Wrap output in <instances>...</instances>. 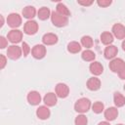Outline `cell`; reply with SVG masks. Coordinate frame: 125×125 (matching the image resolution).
Instances as JSON below:
<instances>
[{"label": "cell", "mask_w": 125, "mask_h": 125, "mask_svg": "<svg viewBox=\"0 0 125 125\" xmlns=\"http://www.w3.org/2000/svg\"><path fill=\"white\" fill-rule=\"evenodd\" d=\"M97 4L102 8H105V7H108L111 4V1L110 0H98Z\"/></svg>", "instance_id": "obj_30"}, {"label": "cell", "mask_w": 125, "mask_h": 125, "mask_svg": "<svg viewBox=\"0 0 125 125\" xmlns=\"http://www.w3.org/2000/svg\"><path fill=\"white\" fill-rule=\"evenodd\" d=\"M7 45H8V40L4 36H0V48L4 49L7 47Z\"/></svg>", "instance_id": "obj_31"}, {"label": "cell", "mask_w": 125, "mask_h": 125, "mask_svg": "<svg viewBox=\"0 0 125 125\" xmlns=\"http://www.w3.org/2000/svg\"><path fill=\"white\" fill-rule=\"evenodd\" d=\"M124 90H125V84H124Z\"/></svg>", "instance_id": "obj_38"}, {"label": "cell", "mask_w": 125, "mask_h": 125, "mask_svg": "<svg viewBox=\"0 0 125 125\" xmlns=\"http://www.w3.org/2000/svg\"><path fill=\"white\" fill-rule=\"evenodd\" d=\"M31 55L36 60H41L46 56V47L43 44H37L31 49Z\"/></svg>", "instance_id": "obj_6"}, {"label": "cell", "mask_w": 125, "mask_h": 125, "mask_svg": "<svg viewBox=\"0 0 125 125\" xmlns=\"http://www.w3.org/2000/svg\"><path fill=\"white\" fill-rule=\"evenodd\" d=\"M118 76H119V78H120V79L125 80V68H124V69H122V70L118 73Z\"/></svg>", "instance_id": "obj_34"}, {"label": "cell", "mask_w": 125, "mask_h": 125, "mask_svg": "<svg viewBox=\"0 0 125 125\" xmlns=\"http://www.w3.org/2000/svg\"><path fill=\"white\" fill-rule=\"evenodd\" d=\"M55 92H56V95L57 97L61 98V99H64L68 96L69 94V88L66 84L64 83H58L56 85V88H55Z\"/></svg>", "instance_id": "obj_8"}, {"label": "cell", "mask_w": 125, "mask_h": 125, "mask_svg": "<svg viewBox=\"0 0 125 125\" xmlns=\"http://www.w3.org/2000/svg\"><path fill=\"white\" fill-rule=\"evenodd\" d=\"M81 45L86 49H90L93 47V39L89 35H84L81 38Z\"/></svg>", "instance_id": "obj_26"}, {"label": "cell", "mask_w": 125, "mask_h": 125, "mask_svg": "<svg viewBox=\"0 0 125 125\" xmlns=\"http://www.w3.org/2000/svg\"><path fill=\"white\" fill-rule=\"evenodd\" d=\"M113 35H112V33H110L109 31H104V32H103L102 34H101V42L104 44V45H106V46H108V45H111V43L113 42Z\"/></svg>", "instance_id": "obj_20"}, {"label": "cell", "mask_w": 125, "mask_h": 125, "mask_svg": "<svg viewBox=\"0 0 125 125\" xmlns=\"http://www.w3.org/2000/svg\"><path fill=\"white\" fill-rule=\"evenodd\" d=\"M122 49H123V51H125V39L123 40V42H122Z\"/></svg>", "instance_id": "obj_37"}, {"label": "cell", "mask_w": 125, "mask_h": 125, "mask_svg": "<svg viewBox=\"0 0 125 125\" xmlns=\"http://www.w3.org/2000/svg\"><path fill=\"white\" fill-rule=\"evenodd\" d=\"M21 55H22V50L21 47L17 45H11L7 49V56L11 60H14V61L18 60L21 57Z\"/></svg>", "instance_id": "obj_4"}, {"label": "cell", "mask_w": 125, "mask_h": 125, "mask_svg": "<svg viewBox=\"0 0 125 125\" xmlns=\"http://www.w3.org/2000/svg\"><path fill=\"white\" fill-rule=\"evenodd\" d=\"M111 31H112V35L117 39H125V26L123 24L121 23L113 24Z\"/></svg>", "instance_id": "obj_10"}, {"label": "cell", "mask_w": 125, "mask_h": 125, "mask_svg": "<svg viewBox=\"0 0 125 125\" xmlns=\"http://www.w3.org/2000/svg\"><path fill=\"white\" fill-rule=\"evenodd\" d=\"M42 42H43V45H46V46L55 45L58 42V35L51 32L46 33L42 37Z\"/></svg>", "instance_id": "obj_13"}, {"label": "cell", "mask_w": 125, "mask_h": 125, "mask_svg": "<svg viewBox=\"0 0 125 125\" xmlns=\"http://www.w3.org/2000/svg\"><path fill=\"white\" fill-rule=\"evenodd\" d=\"M52 23L57 27H63L68 23V18L59 14L57 11H53L51 14Z\"/></svg>", "instance_id": "obj_2"}, {"label": "cell", "mask_w": 125, "mask_h": 125, "mask_svg": "<svg viewBox=\"0 0 125 125\" xmlns=\"http://www.w3.org/2000/svg\"><path fill=\"white\" fill-rule=\"evenodd\" d=\"M118 115V109L117 107L110 106L104 110V118L106 121H113Z\"/></svg>", "instance_id": "obj_18"}, {"label": "cell", "mask_w": 125, "mask_h": 125, "mask_svg": "<svg viewBox=\"0 0 125 125\" xmlns=\"http://www.w3.org/2000/svg\"><path fill=\"white\" fill-rule=\"evenodd\" d=\"M108 66H109V69L112 72L119 73L122 69L125 68V62L122 59H120V58H115V59L110 61Z\"/></svg>", "instance_id": "obj_3"}, {"label": "cell", "mask_w": 125, "mask_h": 125, "mask_svg": "<svg viewBox=\"0 0 125 125\" xmlns=\"http://www.w3.org/2000/svg\"><path fill=\"white\" fill-rule=\"evenodd\" d=\"M23 18L27 19V20H31L35 17L36 15V9L33 7V6H26L22 9V12H21Z\"/></svg>", "instance_id": "obj_19"}, {"label": "cell", "mask_w": 125, "mask_h": 125, "mask_svg": "<svg viewBox=\"0 0 125 125\" xmlns=\"http://www.w3.org/2000/svg\"><path fill=\"white\" fill-rule=\"evenodd\" d=\"M21 50H22V55L24 57H27V55L31 52V49H30L29 45L26 42H22V44H21Z\"/></svg>", "instance_id": "obj_29"}, {"label": "cell", "mask_w": 125, "mask_h": 125, "mask_svg": "<svg viewBox=\"0 0 125 125\" xmlns=\"http://www.w3.org/2000/svg\"><path fill=\"white\" fill-rule=\"evenodd\" d=\"M7 23L10 27L16 29L21 24V17L17 13H11L7 18Z\"/></svg>", "instance_id": "obj_5"}, {"label": "cell", "mask_w": 125, "mask_h": 125, "mask_svg": "<svg viewBox=\"0 0 125 125\" xmlns=\"http://www.w3.org/2000/svg\"><path fill=\"white\" fill-rule=\"evenodd\" d=\"M117 125H123V124H117Z\"/></svg>", "instance_id": "obj_39"}, {"label": "cell", "mask_w": 125, "mask_h": 125, "mask_svg": "<svg viewBox=\"0 0 125 125\" xmlns=\"http://www.w3.org/2000/svg\"><path fill=\"white\" fill-rule=\"evenodd\" d=\"M117 53H118V49L114 45L106 46L104 51V58L106 60H113V59H115Z\"/></svg>", "instance_id": "obj_12"}, {"label": "cell", "mask_w": 125, "mask_h": 125, "mask_svg": "<svg viewBox=\"0 0 125 125\" xmlns=\"http://www.w3.org/2000/svg\"><path fill=\"white\" fill-rule=\"evenodd\" d=\"M91 107H92V110L95 113H97V114L102 113L104 110V104L102 102H96V103H94Z\"/></svg>", "instance_id": "obj_27"}, {"label": "cell", "mask_w": 125, "mask_h": 125, "mask_svg": "<svg viewBox=\"0 0 125 125\" xmlns=\"http://www.w3.org/2000/svg\"><path fill=\"white\" fill-rule=\"evenodd\" d=\"M57 12L59 13V14H61V15H62V16H64V17H69L70 16V11L68 10V8L64 5V4H62V3H59L58 5H57Z\"/></svg>", "instance_id": "obj_25"}, {"label": "cell", "mask_w": 125, "mask_h": 125, "mask_svg": "<svg viewBox=\"0 0 125 125\" xmlns=\"http://www.w3.org/2000/svg\"><path fill=\"white\" fill-rule=\"evenodd\" d=\"M57 101H58L57 95L52 92L47 93L43 98V102H44L45 105H47V106H54L57 104Z\"/></svg>", "instance_id": "obj_17"}, {"label": "cell", "mask_w": 125, "mask_h": 125, "mask_svg": "<svg viewBox=\"0 0 125 125\" xmlns=\"http://www.w3.org/2000/svg\"><path fill=\"white\" fill-rule=\"evenodd\" d=\"M51 12H50V10H49V8H47V7H42V8H40L39 10H38V12H37V17L39 18V20H41V21H46V20H48L50 17H51Z\"/></svg>", "instance_id": "obj_21"}, {"label": "cell", "mask_w": 125, "mask_h": 125, "mask_svg": "<svg viewBox=\"0 0 125 125\" xmlns=\"http://www.w3.org/2000/svg\"><path fill=\"white\" fill-rule=\"evenodd\" d=\"M94 3V1H78V4H80V5H82V6H90V5H92Z\"/></svg>", "instance_id": "obj_33"}, {"label": "cell", "mask_w": 125, "mask_h": 125, "mask_svg": "<svg viewBox=\"0 0 125 125\" xmlns=\"http://www.w3.org/2000/svg\"><path fill=\"white\" fill-rule=\"evenodd\" d=\"M74 123H75V125H87L88 119L84 114H79L75 117Z\"/></svg>", "instance_id": "obj_28"}, {"label": "cell", "mask_w": 125, "mask_h": 125, "mask_svg": "<svg viewBox=\"0 0 125 125\" xmlns=\"http://www.w3.org/2000/svg\"><path fill=\"white\" fill-rule=\"evenodd\" d=\"M81 44L76 41H71L67 44V51L71 54H77L81 51Z\"/></svg>", "instance_id": "obj_23"}, {"label": "cell", "mask_w": 125, "mask_h": 125, "mask_svg": "<svg viewBox=\"0 0 125 125\" xmlns=\"http://www.w3.org/2000/svg\"><path fill=\"white\" fill-rule=\"evenodd\" d=\"M7 39L13 43V44H17L19 42L21 41L22 39V32L19 29H12L8 32V35H7Z\"/></svg>", "instance_id": "obj_9"}, {"label": "cell", "mask_w": 125, "mask_h": 125, "mask_svg": "<svg viewBox=\"0 0 125 125\" xmlns=\"http://www.w3.org/2000/svg\"><path fill=\"white\" fill-rule=\"evenodd\" d=\"M98 125H110V123H109L108 121H102V122H100Z\"/></svg>", "instance_id": "obj_36"}, {"label": "cell", "mask_w": 125, "mask_h": 125, "mask_svg": "<svg viewBox=\"0 0 125 125\" xmlns=\"http://www.w3.org/2000/svg\"><path fill=\"white\" fill-rule=\"evenodd\" d=\"M38 31V23L35 21H27L23 25V32L27 35H33Z\"/></svg>", "instance_id": "obj_7"}, {"label": "cell", "mask_w": 125, "mask_h": 125, "mask_svg": "<svg viewBox=\"0 0 125 125\" xmlns=\"http://www.w3.org/2000/svg\"><path fill=\"white\" fill-rule=\"evenodd\" d=\"M7 63V59L4 55H0V68L3 69Z\"/></svg>", "instance_id": "obj_32"}, {"label": "cell", "mask_w": 125, "mask_h": 125, "mask_svg": "<svg viewBox=\"0 0 125 125\" xmlns=\"http://www.w3.org/2000/svg\"><path fill=\"white\" fill-rule=\"evenodd\" d=\"M4 24V18L2 15H0V27H2Z\"/></svg>", "instance_id": "obj_35"}, {"label": "cell", "mask_w": 125, "mask_h": 125, "mask_svg": "<svg viewBox=\"0 0 125 125\" xmlns=\"http://www.w3.org/2000/svg\"><path fill=\"white\" fill-rule=\"evenodd\" d=\"M87 88L90 91H98L101 88V80L98 77H91L87 81Z\"/></svg>", "instance_id": "obj_16"}, {"label": "cell", "mask_w": 125, "mask_h": 125, "mask_svg": "<svg viewBox=\"0 0 125 125\" xmlns=\"http://www.w3.org/2000/svg\"><path fill=\"white\" fill-rule=\"evenodd\" d=\"M36 115L41 120H46L50 117L51 111L47 105H41L36 109Z\"/></svg>", "instance_id": "obj_14"}, {"label": "cell", "mask_w": 125, "mask_h": 125, "mask_svg": "<svg viewBox=\"0 0 125 125\" xmlns=\"http://www.w3.org/2000/svg\"><path fill=\"white\" fill-rule=\"evenodd\" d=\"M92 106L91 101L87 98H80L76 101V103L74 104V109L76 112H79L81 114L87 112Z\"/></svg>", "instance_id": "obj_1"}, {"label": "cell", "mask_w": 125, "mask_h": 125, "mask_svg": "<svg viewBox=\"0 0 125 125\" xmlns=\"http://www.w3.org/2000/svg\"><path fill=\"white\" fill-rule=\"evenodd\" d=\"M89 70L92 74L98 76L104 72V66L100 62H91V64L89 66Z\"/></svg>", "instance_id": "obj_15"}, {"label": "cell", "mask_w": 125, "mask_h": 125, "mask_svg": "<svg viewBox=\"0 0 125 125\" xmlns=\"http://www.w3.org/2000/svg\"><path fill=\"white\" fill-rule=\"evenodd\" d=\"M113 102H114L115 106L121 107V106H123L125 104V97L121 93L115 92L114 95H113Z\"/></svg>", "instance_id": "obj_22"}, {"label": "cell", "mask_w": 125, "mask_h": 125, "mask_svg": "<svg viewBox=\"0 0 125 125\" xmlns=\"http://www.w3.org/2000/svg\"><path fill=\"white\" fill-rule=\"evenodd\" d=\"M26 99H27V102H28L29 104H31V105H37L41 102V95L37 91H30L27 94Z\"/></svg>", "instance_id": "obj_11"}, {"label": "cell", "mask_w": 125, "mask_h": 125, "mask_svg": "<svg viewBox=\"0 0 125 125\" xmlns=\"http://www.w3.org/2000/svg\"><path fill=\"white\" fill-rule=\"evenodd\" d=\"M81 58H82V60L85 61V62H93V61L95 60V58H96V54H95L92 50L87 49V50H85V51L82 52Z\"/></svg>", "instance_id": "obj_24"}]
</instances>
